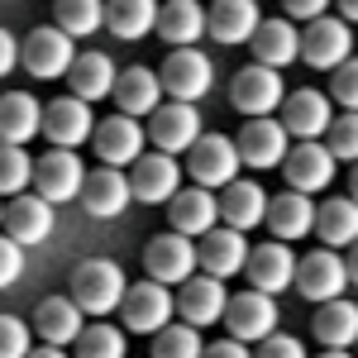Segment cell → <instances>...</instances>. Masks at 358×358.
Masks as SVG:
<instances>
[{"mask_svg":"<svg viewBox=\"0 0 358 358\" xmlns=\"http://www.w3.org/2000/svg\"><path fill=\"white\" fill-rule=\"evenodd\" d=\"M334 5H339V15H344L349 24H358V0H334Z\"/></svg>","mask_w":358,"mask_h":358,"instance_id":"cell-49","label":"cell"},{"mask_svg":"<svg viewBox=\"0 0 358 358\" xmlns=\"http://www.w3.org/2000/svg\"><path fill=\"white\" fill-rule=\"evenodd\" d=\"M248 48H253V62H263V67L282 72L287 62L301 57V29H292L287 20H263V24L253 29Z\"/></svg>","mask_w":358,"mask_h":358,"instance_id":"cell-29","label":"cell"},{"mask_svg":"<svg viewBox=\"0 0 358 358\" xmlns=\"http://www.w3.org/2000/svg\"><path fill=\"white\" fill-rule=\"evenodd\" d=\"M91 134H96V120H91V106L86 101L62 96L53 106H43V138L53 148H82Z\"/></svg>","mask_w":358,"mask_h":358,"instance_id":"cell-20","label":"cell"},{"mask_svg":"<svg viewBox=\"0 0 358 358\" xmlns=\"http://www.w3.org/2000/svg\"><path fill=\"white\" fill-rule=\"evenodd\" d=\"M220 220L229 229H258V224L268 220V192L258 187V182H229L220 196Z\"/></svg>","mask_w":358,"mask_h":358,"instance_id":"cell-32","label":"cell"},{"mask_svg":"<svg viewBox=\"0 0 358 358\" xmlns=\"http://www.w3.org/2000/svg\"><path fill=\"white\" fill-rule=\"evenodd\" d=\"M344 263H349V282H358V239L349 244V258H344Z\"/></svg>","mask_w":358,"mask_h":358,"instance_id":"cell-51","label":"cell"},{"mask_svg":"<svg viewBox=\"0 0 358 358\" xmlns=\"http://www.w3.org/2000/svg\"><path fill=\"white\" fill-rule=\"evenodd\" d=\"M334 158L330 148L320 143V138H301L296 148H287V158H282V177H287V187L292 192H325L334 182Z\"/></svg>","mask_w":358,"mask_h":358,"instance_id":"cell-11","label":"cell"},{"mask_svg":"<svg viewBox=\"0 0 358 358\" xmlns=\"http://www.w3.org/2000/svg\"><path fill=\"white\" fill-rule=\"evenodd\" d=\"M196 263L206 268L210 277H234L248 268V244H244V229H210V234H201L196 239Z\"/></svg>","mask_w":358,"mask_h":358,"instance_id":"cell-21","label":"cell"},{"mask_svg":"<svg viewBox=\"0 0 358 358\" xmlns=\"http://www.w3.org/2000/svg\"><path fill=\"white\" fill-rule=\"evenodd\" d=\"M330 101H339L344 110H358V57L339 62L330 77Z\"/></svg>","mask_w":358,"mask_h":358,"instance_id":"cell-43","label":"cell"},{"mask_svg":"<svg viewBox=\"0 0 358 358\" xmlns=\"http://www.w3.org/2000/svg\"><path fill=\"white\" fill-rule=\"evenodd\" d=\"M320 358H354V354H349V349H325Z\"/></svg>","mask_w":358,"mask_h":358,"instance_id":"cell-53","label":"cell"},{"mask_svg":"<svg viewBox=\"0 0 358 358\" xmlns=\"http://www.w3.org/2000/svg\"><path fill=\"white\" fill-rule=\"evenodd\" d=\"M296 253L282 244V239H268V244H258V248H248V287L253 292H268V296H277V292H287L292 282H296Z\"/></svg>","mask_w":358,"mask_h":358,"instance_id":"cell-16","label":"cell"},{"mask_svg":"<svg viewBox=\"0 0 358 358\" xmlns=\"http://www.w3.org/2000/svg\"><path fill=\"white\" fill-rule=\"evenodd\" d=\"M115 77H120L115 62L106 53H96V48H91V53H77V62L67 67V86H72V96L86 101V106L106 101V96L115 91Z\"/></svg>","mask_w":358,"mask_h":358,"instance_id":"cell-31","label":"cell"},{"mask_svg":"<svg viewBox=\"0 0 358 358\" xmlns=\"http://www.w3.org/2000/svg\"><path fill=\"white\" fill-rule=\"evenodd\" d=\"M354 57V34H349V20H330V15H320V20H310L301 29V62L306 67H315V72H334L339 62H349Z\"/></svg>","mask_w":358,"mask_h":358,"instance_id":"cell-7","label":"cell"},{"mask_svg":"<svg viewBox=\"0 0 358 358\" xmlns=\"http://www.w3.org/2000/svg\"><path fill=\"white\" fill-rule=\"evenodd\" d=\"M196 268H201L196 263V239L177 234V229L148 239V248H143V273L153 282H163V287H182L187 277H196Z\"/></svg>","mask_w":358,"mask_h":358,"instance_id":"cell-8","label":"cell"},{"mask_svg":"<svg viewBox=\"0 0 358 358\" xmlns=\"http://www.w3.org/2000/svg\"><path fill=\"white\" fill-rule=\"evenodd\" d=\"M315 339L325 344V349H349V344H358V306L354 301H325L320 310H315Z\"/></svg>","mask_w":358,"mask_h":358,"instance_id":"cell-35","label":"cell"},{"mask_svg":"<svg viewBox=\"0 0 358 358\" xmlns=\"http://www.w3.org/2000/svg\"><path fill=\"white\" fill-rule=\"evenodd\" d=\"M129 192L143 206H167L172 196L182 192V167L172 153H143L134 167H129Z\"/></svg>","mask_w":358,"mask_h":358,"instance_id":"cell-15","label":"cell"},{"mask_svg":"<svg viewBox=\"0 0 358 358\" xmlns=\"http://www.w3.org/2000/svg\"><path fill=\"white\" fill-rule=\"evenodd\" d=\"M20 62H24L29 77H38V82L67 77V67L77 62V38H72V34H62L57 24H43V29H34V34L24 38Z\"/></svg>","mask_w":358,"mask_h":358,"instance_id":"cell-3","label":"cell"},{"mask_svg":"<svg viewBox=\"0 0 358 358\" xmlns=\"http://www.w3.org/2000/svg\"><path fill=\"white\" fill-rule=\"evenodd\" d=\"M224 325H229V339H239V344H263L268 334H277V306L268 292H239V296H229L224 306Z\"/></svg>","mask_w":358,"mask_h":358,"instance_id":"cell-10","label":"cell"},{"mask_svg":"<svg viewBox=\"0 0 358 358\" xmlns=\"http://www.w3.org/2000/svg\"><path fill=\"white\" fill-rule=\"evenodd\" d=\"M158 77H163L167 101H192L196 106L215 82V67H210V57L201 48H172L163 57V67H158Z\"/></svg>","mask_w":358,"mask_h":358,"instance_id":"cell-6","label":"cell"},{"mask_svg":"<svg viewBox=\"0 0 358 358\" xmlns=\"http://www.w3.org/2000/svg\"><path fill=\"white\" fill-rule=\"evenodd\" d=\"M115 106H120V115H153L158 106H163V77L153 72V67H124L120 77H115Z\"/></svg>","mask_w":358,"mask_h":358,"instance_id":"cell-26","label":"cell"},{"mask_svg":"<svg viewBox=\"0 0 358 358\" xmlns=\"http://www.w3.org/2000/svg\"><path fill=\"white\" fill-rule=\"evenodd\" d=\"M325 148H330L334 158H349V163H358V110L334 115L330 134H325Z\"/></svg>","mask_w":358,"mask_h":358,"instance_id":"cell-41","label":"cell"},{"mask_svg":"<svg viewBox=\"0 0 358 358\" xmlns=\"http://www.w3.org/2000/svg\"><path fill=\"white\" fill-rule=\"evenodd\" d=\"M224 306H229V292H224L220 277H210V273H196L177 287V315L187 325H196V330L224 320Z\"/></svg>","mask_w":358,"mask_h":358,"instance_id":"cell-18","label":"cell"},{"mask_svg":"<svg viewBox=\"0 0 358 358\" xmlns=\"http://www.w3.org/2000/svg\"><path fill=\"white\" fill-rule=\"evenodd\" d=\"M315 234L325 248H349L358 239V201L354 196H330L315 206Z\"/></svg>","mask_w":358,"mask_h":358,"instance_id":"cell-33","label":"cell"},{"mask_svg":"<svg viewBox=\"0 0 358 358\" xmlns=\"http://www.w3.org/2000/svg\"><path fill=\"white\" fill-rule=\"evenodd\" d=\"M77 358H129L124 354V330H115V325H91V330H82Z\"/></svg>","mask_w":358,"mask_h":358,"instance_id":"cell-40","label":"cell"},{"mask_svg":"<svg viewBox=\"0 0 358 358\" xmlns=\"http://www.w3.org/2000/svg\"><path fill=\"white\" fill-rule=\"evenodd\" d=\"M53 24L72 38H91L96 29H106V0H57Z\"/></svg>","mask_w":358,"mask_h":358,"instance_id":"cell-37","label":"cell"},{"mask_svg":"<svg viewBox=\"0 0 358 358\" xmlns=\"http://www.w3.org/2000/svg\"><path fill=\"white\" fill-rule=\"evenodd\" d=\"M34 187V163H29L24 148L15 143H0V196H20Z\"/></svg>","mask_w":358,"mask_h":358,"instance_id":"cell-39","label":"cell"},{"mask_svg":"<svg viewBox=\"0 0 358 358\" xmlns=\"http://www.w3.org/2000/svg\"><path fill=\"white\" fill-rule=\"evenodd\" d=\"M167 220L177 234H187V239H201V234H210L215 220H220V201L206 192V187H192V192H177L167 201Z\"/></svg>","mask_w":358,"mask_h":358,"instance_id":"cell-25","label":"cell"},{"mask_svg":"<svg viewBox=\"0 0 358 358\" xmlns=\"http://www.w3.org/2000/svg\"><path fill=\"white\" fill-rule=\"evenodd\" d=\"M15 244H43L48 234H53L57 224H53V206L43 201V196L34 192V196H10V206H5V224H0Z\"/></svg>","mask_w":358,"mask_h":358,"instance_id":"cell-22","label":"cell"},{"mask_svg":"<svg viewBox=\"0 0 358 358\" xmlns=\"http://www.w3.org/2000/svg\"><path fill=\"white\" fill-rule=\"evenodd\" d=\"M201 358H253V354H248V344H239V339H220V344H206Z\"/></svg>","mask_w":358,"mask_h":358,"instance_id":"cell-47","label":"cell"},{"mask_svg":"<svg viewBox=\"0 0 358 358\" xmlns=\"http://www.w3.org/2000/svg\"><path fill=\"white\" fill-rule=\"evenodd\" d=\"M349 196L358 201V163H354V172H349Z\"/></svg>","mask_w":358,"mask_h":358,"instance_id":"cell-52","label":"cell"},{"mask_svg":"<svg viewBox=\"0 0 358 358\" xmlns=\"http://www.w3.org/2000/svg\"><path fill=\"white\" fill-rule=\"evenodd\" d=\"M43 134V106L29 91H5L0 96V143L24 148L29 138Z\"/></svg>","mask_w":358,"mask_h":358,"instance_id":"cell-30","label":"cell"},{"mask_svg":"<svg viewBox=\"0 0 358 358\" xmlns=\"http://www.w3.org/2000/svg\"><path fill=\"white\" fill-rule=\"evenodd\" d=\"M282 124H287V134H292V138H320V134H330L334 101H330V96H320L315 86H301V91H292V96L282 101Z\"/></svg>","mask_w":358,"mask_h":358,"instance_id":"cell-19","label":"cell"},{"mask_svg":"<svg viewBox=\"0 0 358 358\" xmlns=\"http://www.w3.org/2000/svg\"><path fill=\"white\" fill-rule=\"evenodd\" d=\"M282 5H287V15H292V20H320L330 0H282Z\"/></svg>","mask_w":358,"mask_h":358,"instance_id":"cell-46","label":"cell"},{"mask_svg":"<svg viewBox=\"0 0 358 358\" xmlns=\"http://www.w3.org/2000/svg\"><path fill=\"white\" fill-rule=\"evenodd\" d=\"M148 138L158 153H192L196 138H201V115H196L192 101H167L153 110L148 120Z\"/></svg>","mask_w":358,"mask_h":358,"instance_id":"cell-14","label":"cell"},{"mask_svg":"<svg viewBox=\"0 0 358 358\" xmlns=\"http://www.w3.org/2000/svg\"><path fill=\"white\" fill-rule=\"evenodd\" d=\"M158 0H106V29L115 38H148L158 29Z\"/></svg>","mask_w":358,"mask_h":358,"instance_id":"cell-34","label":"cell"},{"mask_svg":"<svg viewBox=\"0 0 358 358\" xmlns=\"http://www.w3.org/2000/svg\"><path fill=\"white\" fill-rule=\"evenodd\" d=\"M239 143L229 134H201L192 148V158H187V167H192V182L196 187H206V192H224L234 177H239Z\"/></svg>","mask_w":358,"mask_h":358,"instance_id":"cell-4","label":"cell"},{"mask_svg":"<svg viewBox=\"0 0 358 358\" xmlns=\"http://www.w3.org/2000/svg\"><path fill=\"white\" fill-rule=\"evenodd\" d=\"M124 292H129V282H124V273L115 268L110 258H86L82 268L72 273V301L82 306L86 315H110V310H120Z\"/></svg>","mask_w":358,"mask_h":358,"instance_id":"cell-1","label":"cell"},{"mask_svg":"<svg viewBox=\"0 0 358 358\" xmlns=\"http://www.w3.org/2000/svg\"><path fill=\"white\" fill-rule=\"evenodd\" d=\"M258 24H263L258 0H215V5L206 10V34H210L215 43H248Z\"/></svg>","mask_w":358,"mask_h":358,"instance_id":"cell-27","label":"cell"},{"mask_svg":"<svg viewBox=\"0 0 358 358\" xmlns=\"http://www.w3.org/2000/svg\"><path fill=\"white\" fill-rule=\"evenodd\" d=\"M86 187V163L72 153V148H57V153H43L34 163V192L43 196L48 206H62V201H82Z\"/></svg>","mask_w":358,"mask_h":358,"instance_id":"cell-9","label":"cell"},{"mask_svg":"<svg viewBox=\"0 0 358 358\" xmlns=\"http://www.w3.org/2000/svg\"><path fill=\"white\" fill-rule=\"evenodd\" d=\"M206 344H201V330L196 325H167V330L153 334V358H201Z\"/></svg>","mask_w":358,"mask_h":358,"instance_id":"cell-38","label":"cell"},{"mask_svg":"<svg viewBox=\"0 0 358 358\" xmlns=\"http://www.w3.org/2000/svg\"><path fill=\"white\" fill-rule=\"evenodd\" d=\"M292 287L315 306L339 301L344 287H349V263L339 258V248H315V253H306L301 263H296V282Z\"/></svg>","mask_w":358,"mask_h":358,"instance_id":"cell-5","label":"cell"},{"mask_svg":"<svg viewBox=\"0 0 358 358\" xmlns=\"http://www.w3.org/2000/svg\"><path fill=\"white\" fill-rule=\"evenodd\" d=\"M129 177L120 172V167H96V172H86V187H82V206L91 220H115V215H124V206H129Z\"/></svg>","mask_w":358,"mask_h":358,"instance_id":"cell-23","label":"cell"},{"mask_svg":"<svg viewBox=\"0 0 358 358\" xmlns=\"http://www.w3.org/2000/svg\"><path fill=\"white\" fill-rule=\"evenodd\" d=\"M29 358H67V354H62L57 344H38V349H34V354H29Z\"/></svg>","mask_w":358,"mask_h":358,"instance_id":"cell-50","label":"cell"},{"mask_svg":"<svg viewBox=\"0 0 358 358\" xmlns=\"http://www.w3.org/2000/svg\"><path fill=\"white\" fill-rule=\"evenodd\" d=\"M20 273H24V244H15L10 234H0V292L10 282H20Z\"/></svg>","mask_w":358,"mask_h":358,"instance_id":"cell-44","label":"cell"},{"mask_svg":"<svg viewBox=\"0 0 358 358\" xmlns=\"http://www.w3.org/2000/svg\"><path fill=\"white\" fill-rule=\"evenodd\" d=\"M0 224H5V196H0Z\"/></svg>","mask_w":358,"mask_h":358,"instance_id":"cell-54","label":"cell"},{"mask_svg":"<svg viewBox=\"0 0 358 358\" xmlns=\"http://www.w3.org/2000/svg\"><path fill=\"white\" fill-rule=\"evenodd\" d=\"M239 158L248 167H258V172H268V167H282L287 158V148H292V134H287V124L273 120V115H253L244 129H239Z\"/></svg>","mask_w":358,"mask_h":358,"instance_id":"cell-13","label":"cell"},{"mask_svg":"<svg viewBox=\"0 0 358 358\" xmlns=\"http://www.w3.org/2000/svg\"><path fill=\"white\" fill-rule=\"evenodd\" d=\"M120 315H124V330L129 334H158L172 325V315H177V296L167 292L163 282H134L129 292H124V301H120Z\"/></svg>","mask_w":358,"mask_h":358,"instance_id":"cell-2","label":"cell"},{"mask_svg":"<svg viewBox=\"0 0 358 358\" xmlns=\"http://www.w3.org/2000/svg\"><path fill=\"white\" fill-rule=\"evenodd\" d=\"M91 143H96V158H101L106 167H134L138 158H143L148 134L138 129L134 115H110V120H101V124H96Z\"/></svg>","mask_w":358,"mask_h":358,"instance_id":"cell-17","label":"cell"},{"mask_svg":"<svg viewBox=\"0 0 358 358\" xmlns=\"http://www.w3.org/2000/svg\"><path fill=\"white\" fill-rule=\"evenodd\" d=\"M263 229L282 239V244H292V239H301V234H315V201L306 192H282V196H268V220Z\"/></svg>","mask_w":358,"mask_h":358,"instance_id":"cell-24","label":"cell"},{"mask_svg":"<svg viewBox=\"0 0 358 358\" xmlns=\"http://www.w3.org/2000/svg\"><path fill=\"white\" fill-rule=\"evenodd\" d=\"M158 34L172 48H192L196 38L206 34V10L196 0H167L163 10H158Z\"/></svg>","mask_w":358,"mask_h":358,"instance_id":"cell-36","label":"cell"},{"mask_svg":"<svg viewBox=\"0 0 358 358\" xmlns=\"http://www.w3.org/2000/svg\"><path fill=\"white\" fill-rule=\"evenodd\" d=\"M287 96H282V72L253 62V67H239L234 82H229V106L239 115H273Z\"/></svg>","mask_w":358,"mask_h":358,"instance_id":"cell-12","label":"cell"},{"mask_svg":"<svg viewBox=\"0 0 358 358\" xmlns=\"http://www.w3.org/2000/svg\"><path fill=\"white\" fill-rule=\"evenodd\" d=\"M29 354H34L29 325L15 315H0V358H29Z\"/></svg>","mask_w":358,"mask_h":358,"instance_id":"cell-42","label":"cell"},{"mask_svg":"<svg viewBox=\"0 0 358 358\" xmlns=\"http://www.w3.org/2000/svg\"><path fill=\"white\" fill-rule=\"evenodd\" d=\"M15 62H20V43H15V34H5V29H0V77H10V72H15Z\"/></svg>","mask_w":358,"mask_h":358,"instance_id":"cell-48","label":"cell"},{"mask_svg":"<svg viewBox=\"0 0 358 358\" xmlns=\"http://www.w3.org/2000/svg\"><path fill=\"white\" fill-rule=\"evenodd\" d=\"M253 358H310V354H306L301 339H292V334H268Z\"/></svg>","mask_w":358,"mask_h":358,"instance_id":"cell-45","label":"cell"},{"mask_svg":"<svg viewBox=\"0 0 358 358\" xmlns=\"http://www.w3.org/2000/svg\"><path fill=\"white\" fill-rule=\"evenodd\" d=\"M82 306L72 301V296H48V301H38V310H34V334L43 339V344H77L82 339Z\"/></svg>","mask_w":358,"mask_h":358,"instance_id":"cell-28","label":"cell"}]
</instances>
